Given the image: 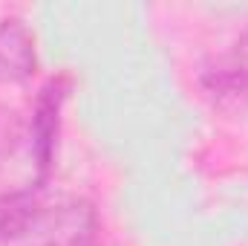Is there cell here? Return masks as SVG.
<instances>
[{"mask_svg": "<svg viewBox=\"0 0 248 246\" xmlns=\"http://www.w3.org/2000/svg\"><path fill=\"white\" fill-rule=\"evenodd\" d=\"M98 214L78 197H49L35 226L17 246H95Z\"/></svg>", "mask_w": 248, "mask_h": 246, "instance_id": "1", "label": "cell"}, {"mask_svg": "<svg viewBox=\"0 0 248 246\" xmlns=\"http://www.w3.org/2000/svg\"><path fill=\"white\" fill-rule=\"evenodd\" d=\"M69 90H72V78L66 72L52 75L38 90V99L32 107V124H29V142H32L35 168H38V183H46V177L55 165L58 136H61V113L66 99H69Z\"/></svg>", "mask_w": 248, "mask_h": 246, "instance_id": "2", "label": "cell"}, {"mask_svg": "<svg viewBox=\"0 0 248 246\" xmlns=\"http://www.w3.org/2000/svg\"><path fill=\"white\" fill-rule=\"evenodd\" d=\"M202 90L222 107H243L248 102V32L202 70Z\"/></svg>", "mask_w": 248, "mask_h": 246, "instance_id": "3", "label": "cell"}, {"mask_svg": "<svg viewBox=\"0 0 248 246\" xmlns=\"http://www.w3.org/2000/svg\"><path fill=\"white\" fill-rule=\"evenodd\" d=\"M46 183H35L9 194H0V246H17L26 232L41 217L46 200H49Z\"/></svg>", "mask_w": 248, "mask_h": 246, "instance_id": "4", "label": "cell"}, {"mask_svg": "<svg viewBox=\"0 0 248 246\" xmlns=\"http://www.w3.org/2000/svg\"><path fill=\"white\" fill-rule=\"evenodd\" d=\"M35 38L20 18L0 23V84H20L35 72Z\"/></svg>", "mask_w": 248, "mask_h": 246, "instance_id": "5", "label": "cell"}, {"mask_svg": "<svg viewBox=\"0 0 248 246\" xmlns=\"http://www.w3.org/2000/svg\"><path fill=\"white\" fill-rule=\"evenodd\" d=\"M15 142H17V116L0 105V159L12 154Z\"/></svg>", "mask_w": 248, "mask_h": 246, "instance_id": "6", "label": "cell"}]
</instances>
